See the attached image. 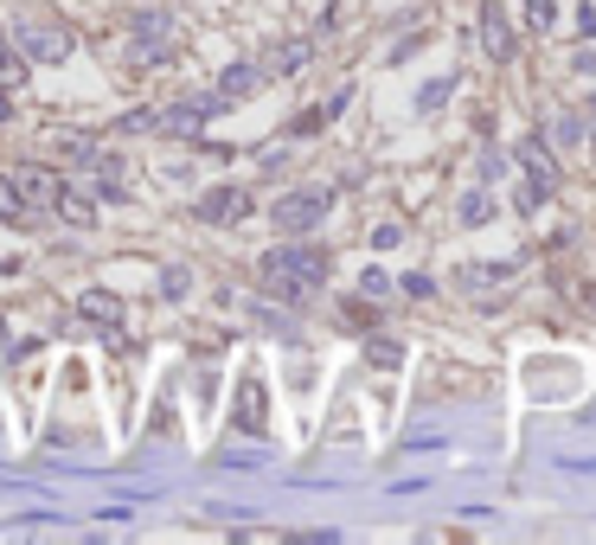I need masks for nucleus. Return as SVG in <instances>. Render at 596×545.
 <instances>
[{
	"label": "nucleus",
	"instance_id": "nucleus-1",
	"mask_svg": "<svg viewBox=\"0 0 596 545\" xmlns=\"http://www.w3.org/2000/svg\"><path fill=\"white\" fill-rule=\"evenodd\" d=\"M328 276H333V257L315 251V244H276L264 257V289L282 295V302H308Z\"/></svg>",
	"mask_w": 596,
	"mask_h": 545
},
{
	"label": "nucleus",
	"instance_id": "nucleus-2",
	"mask_svg": "<svg viewBox=\"0 0 596 545\" xmlns=\"http://www.w3.org/2000/svg\"><path fill=\"white\" fill-rule=\"evenodd\" d=\"M129 26H135V65H174L180 33H174V13L167 7H141Z\"/></svg>",
	"mask_w": 596,
	"mask_h": 545
},
{
	"label": "nucleus",
	"instance_id": "nucleus-3",
	"mask_svg": "<svg viewBox=\"0 0 596 545\" xmlns=\"http://www.w3.org/2000/svg\"><path fill=\"white\" fill-rule=\"evenodd\" d=\"M328 205L333 200L321 193V187H302V193H282V200L269 205V218H276V231H282V238H308V231L328 218Z\"/></svg>",
	"mask_w": 596,
	"mask_h": 545
},
{
	"label": "nucleus",
	"instance_id": "nucleus-4",
	"mask_svg": "<svg viewBox=\"0 0 596 545\" xmlns=\"http://www.w3.org/2000/svg\"><path fill=\"white\" fill-rule=\"evenodd\" d=\"M13 46L26 52V59H39V65H65L71 52H77V39L59 33V26H33V20H20L13 26Z\"/></svg>",
	"mask_w": 596,
	"mask_h": 545
},
{
	"label": "nucleus",
	"instance_id": "nucleus-5",
	"mask_svg": "<svg viewBox=\"0 0 596 545\" xmlns=\"http://www.w3.org/2000/svg\"><path fill=\"white\" fill-rule=\"evenodd\" d=\"M218 110H225V97H218V90H205V97H187V103H180V110H161V116H154V129H167V136H199V123H205V116H218Z\"/></svg>",
	"mask_w": 596,
	"mask_h": 545
},
{
	"label": "nucleus",
	"instance_id": "nucleus-6",
	"mask_svg": "<svg viewBox=\"0 0 596 545\" xmlns=\"http://www.w3.org/2000/svg\"><path fill=\"white\" fill-rule=\"evenodd\" d=\"M481 52H487L494 65H507V59L520 52V39H513V26H507L500 0H487V7H481Z\"/></svg>",
	"mask_w": 596,
	"mask_h": 545
},
{
	"label": "nucleus",
	"instance_id": "nucleus-7",
	"mask_svg": "<svg viewBox=\"0 0 596 545\" xmlns=\"http://www.w3.org/2000/svg\"><path fill=\"white\" fill-rule=\"evenodd\" d=\"M251 212V193L244 187H212V193H199V218L205 225H238Z\"/></svg>",
	"mask_w": 596,
	"mask_h": 545
},
{
	"label": "nucleus",
	"instance_id": "nucleus-8",
	"mask_svg": "<svg viewBox=\"0 0 596 545\" xmlns=\"http://www.w3.org/2000/svg\"><path fill=\"white\" fill-rule=\"evenodd\" d=\"M13 193H20V205H52L65 193V180H59L52 167H20V174H13Z\"/></svg>",
	"mask_w": 596,
	"mask_h": 545
},
{
	"label": "nucleus",
	"instance_id": "nucleus-9",
	"mask_svg": "<svg viewBox=\"0 0 596 545\" xmlns=\"http://www.w3.org/2000/svg\"><path fill=\"white\" fill-rule=\"evenodd\" d=\"M77 315H84L90 328H123V302H116L110 289H84V295H77Z\"/></svg>",
	"mask_w": 596,
	"mask_h": 545
},
{
	"label": "nucleus",
	"instance_id": "nucleus-10",
	"mask_svg": "<svg viewBox=\"0 0 596 545\" xmlns=\"http://www.w3.org/2000/svg\"><path fill=\"white\" fill-rule=\"evenodd\" d=\"M520 167L532 174V187H545V193L558 187V161L545 154V141H520Z\"/></svg>",
	"mask_w": 596,
	"mask_h": 545
},
{
	"label": "nucleus",
	"instance_id": "nucleus-11",
	"mask_svg": "<svg viewBox=\"0 0 596 545\" xmlns=\"http://www.w3.org/2000/svg\"><path fill=\"white\" fill-rule=\"evenodd\" d=\"M238 430H251V436H264V379H244V392H238Z\"/></svg>",
	"mask_w": 596,
	"mask_h": 545
},
{
	"label": "nucleus",
	"instance_id": "nucleus-12",
	"mask_svg": "<svg viewBox=\"0 0 596 545\" xmlns=\"http://www.w3.org/2000/svg\"><path fill=\"white\" fill-rule=\"evenodd\" d=\"M308 59H315V46H308V39H289V46H276V52H269V65H264V71L289 77V71H302Z\"/></svg>",
	"mask_w": 596,
	"mask_h": 545
},
{
	"label": "nucleus",
	"instance_id": "nucleus-13",
	"mask_svg": "<svg viewBox=\"0 0 596 545\" xmlns=\"http://www.w3.org/2000/svg\"><path fill=\"white\" fill-rule=\"evenodd\" d=\"M257 84H264V71H257V65H231L225 77H218V97L231 103V97H251Z\"/></svg>",
	"mask_w": 596,
	"mask_h": 545
},
{
	"label": "nucleus",
	"instance_id": "nucleus-14",
	"mask_svg": "<svg viewBox=\"0 0 596 545\" xmlns=\"http://www.w3.org/2000/svg\"><path fill=\"white\" fill-rule=\"evenodd\" d=\"M0 84H7V90H20V84H26V59H20V46H13L7 33H0Z\"/></svg>",
	"mask_w": 596,
	"mask_h": 545
},
{
	"label": "nucleus",
	"instance_id": "nucleus-15",
	"mask_svg": "<svg viewBox=\"0 0 596 545\" xmlns=\"http://www.w3.org/2000/svg\"><path fill=\"white\" fill-rule=\"evenodd\" d=\"M187 289H193V270H187V264H167V270H161V295H167V302H180Z\"/></svg>",
	"mask_w": 596,
	"mask_h": 545
},
{
	"label": "nucleus",
	"instance_id": "nucleus-16",
	"mask_svg": "<svg viewBox=\"0 0 596 545\" xmlns=\"http://www.w3.org/2000/svg\"><path fill=\"white\" fill-rule=\"evenodd\" d=\"M59 154H65L71 167H97V141H90V136H71V141H59Z\"/></svg>",
	"mask_w": 596,
	"mask_h": 545
},
{
	"label": "nucleus",
	"instance_id": "nucleus-17",
	"mask_svg": "<svg viewBox=\"0 0 596 545\" xmlns=\"http://www.w3.org/2000/svg\"><path fill=\"white\" fill-rule=\"evenodd\" d=\"M366 359H372L379 372H397V366H404V346H397V341H372V346H366Z\"/></svg>",
	"mask_w": 596,
	"mask_h": 545
},
{
	"label": "nucleus",
	"instance_id": "nucleus-18",
	"mask_svg": "<svg viewBox=\"0 0 596 545\" xmlns=\"http://www.w3.org/2000/svg\"><path fill=\"white\" fill-rule=\"evenodd\" d=\"M527 26L532 33H551L558 26V0H527Z\"/></svg>",
	"mask_w": 596,
	"mask_h": 545
},
{
	"label": "nucleus",
	"instance_id": "nucleus-19",
	"mask_svg": "<svg viewBox=\"0 0 596 545\" xmlns=\"http://www.w3.org/2000/svg\"><path fill=\"white\" fill-rule=\"evenodd\" d=\"M52 205H59V212H65L71 225H77V231H84V225H90V218H97V212H90V205L77 200V193H71V187H65V193H59V200H52Z\"/></svg>",
	"mask_w": 596,
	"mask_h": 545
},
{
	"label": "nucleus",
	"instance_id": "nucleus-20",
	"mask_svg": "<svg viewBox=\"0 0 596 545\" xmlns=\"http://www.w3.org/2000/svg\"><path fill=\"white\" fill-rule=\"evenodd\" d=\"M487 218H494V200H487V193H468L462 200V225H487Z\"/></svg>",
	"mask_w": 596,
	"mask_h": 545
},
{
	"label": "nucleus",
	"instance_id": "nucleus-21",
	"mask_svg": "<svg viewBox=\"0 0 596 545\" xmlns=\"http://www.w3.org/2000/svg\"><path fill=\"white\" fill-rule=\"evenodd\" d=\"M449 90H456V84H449V77H436V84H423V97H417V110H436V103H443V97H449Z\"/></svg>",
	"mask_w": 596,
	"mask_h": 545
},
{
	"label": "nucleus",
	"instance_id": "nucleus-22",
	"mask_svg": "<svg viewBox=\"0 0 596 545\" xmlns=\"http://www.w3.org/2000/svg\"><path fill=\"white\" fill-rule=\"evenodd\" d=\"M385 289H392V276H385V270H366V276H359V295H366V302H372V295H385Z\"/></svg>",
	"mask_w": 596,
	"mask_h": 545
},
{
	"label": "nucleus",
	"instance_id": "nucleus-23",
	"mask_svg": "<svg viewBox=\"0 0 596 545\" xmlns=\"http://www.w3.org/2000/svg\"><path fill=\"white\" fill-rule=\"evenodd\" d=\"M0 218H26V212H20V193H13V180H7V174H0Z\"/></svg>",
	"mask_w": 596,
	"mask_h": 545
},
{
	"label": "nucleus",
	"instance_id": "nucleus-24",
	"mask_svg": "<svg viewBox=\"0 0 596 545\" xmlns=\"http://www.w3.org/2000/svg\"><path fill=\"white\" fill-rule=\"evenodd\" d=\"M404 295H410V302H430V295H436V282H430V276H404Z\"/></svg>",
	"mask_w": 596,
	"mask_h": 545
},
{
	"label": "nucleus",
	"instance_id": "nucleus-25",
	"mask_svg": "<svg viewBox=\"0 0 596 545\" xmlns=\"http://www.w3.org/2000/svg\"><path fill=\"white\" fill-rule=\"evenodd\" d=\"M346 328H372V308L366 302H346Z\"/></svg>",
	"mask_w": 596,
	"mask_h": 545
},
{
	"label": "nucleus",
	"instance_id": "nucleus-26",
	"mask_svg": "<svg viewBox=\"0 0 596 545\" xmlns=\"http://www.w3.org/2000/svg\"><path fill=\"white\" fill-rule=\"evenodd\" d=\"M551 136L565 141V148H578V141H584V129H578V123H571V116H565V123H558V129H551Z\"/></svg>",
	"mask_w": 596,
	"mask_h": 545
},
{
	"label": "nucleus",
	"instance_id": "nucleus-27",
	"mask_svg": "<svg viewBox=\"0 0 596 545\" xmlns=\"http://www.w3.org/2000/svg\"><path fill=\"white\" fill-rule=\"evenodd\" d=\"M0 123H13V90L0 84Z\"/></svg>",
	"mask_w": 596,
	"mask_h": 545
},
{
	"label": "nucleus",
	"instance_id": "nucleus-28",
	"mask_svg": "<svg viewBox=\"0 0 596 545\" xmlns=\"http://www.w3.org/2000/svg\"><path fill=\"white\" fill-rule=\"evenodd\" d=\"M13 270H20V264H13V257H0V276H13Z\"/></svg>",
	"mask_w": 596,
	"mask_h": 545
},
{
	"label": "nucleus",
	"instance_id": "nucleus-29",
	"mask_svg": "<svg viewBox=\"0 0 596 545\" xmlns=\"http://www.w3.org/2000/svg\"><path fill=\"white\" fill-rule=\"evenodd\" d=\"M591 110H596V97H591Z\"/></svg>",
	"mask_w": 596,
	"mask_h": 545
}]
</instances>
